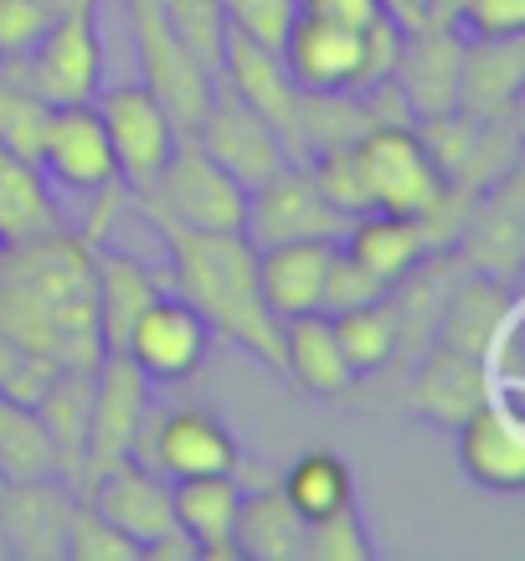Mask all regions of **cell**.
<instances>
[{
	"label": "cell",
	"instance_id": "6",
	"mask_svg": "<svg viewBox=\"0 0 525 561\" xmlns=\"http://www.w3.org/2000/svg\"><path fill=\"white\" fill-rule=\"evenodd\" d=\"M129 26H135V57L145 68V88L170 108L175 129L191 135L202 124L212 93H217V78L181 47V36L170 32L160 0H129Z\"/></svg>",
	"mask_w": 525,
	"mask_h": 561
},
{
	"label": "cell",
	"instance_id": "19",
	"mask_svg": "<svg viewBox=\"0 0 525 561\" xmlns=\"http://www.w3.org/2000/svg\"><path fill=\"white\" fill-rule=\"evenodd\" d=\"M83 500L103 520H114L129 541L145 546V551L155 541H166L170 530H181L175 526V511H170V479L145 469L139 459H124L114 469H103L99 479H88Z\"/></svg>",
	"mask_w": 525,
	"mask_h": 561
},
{
	"label": "cell",
	"instance_id": "43",
	"mask_svg": "<svg viewBox=\"0 0 525 561\" xmlns=\"http://www.w3.org/2000/svg\"><path fill=\"white\" fill-rule=\"evenodd\" d=\"M299 11L315 21H335V26H351V32H366L381 16H391L387 0H299Z\"/></svg>",
	"mask_w": 525,
	"mask_h": 561
},
{
	"label": "cell",
	"instance_id": "30",
	"mask_svg": "<svg viewBox=\"0 0 525 561\" xmlns=\"http://www.w3.org/2000/svg\"><path fill=\"white\" fill-rule=\"evenodd\" d=\"M232 546L248 561H299L305 557V515L288 505V494L273 490H242Z\"/></svg>",
	"mask_w": 525,
	"mask_h": 561
},
{
	"label": "cell",
	"instance_id": "18",
	"mask_svg": "<svg viewBox=\"0 0 525 561\" xmlns=\"http://www.w3.org/2000/svg\"><path fill=\"white\" fill-rule=\"evenodd\" d=\"M217 78L238 99H248L263 114V119L278 129V139H284L288 160H294V139H299V103H305V88H294V78H288L284 57L273 47H263V42H253V36H242L227 26V42H221V68Z\"/></svg>",
	"mask_w": 525,
	"mask_h": 561
},
{
	"label": "cell",
	"instance_id": "17",
	"mask_svg": "<svg viewBox=\"0 0 525 561\" xmlns=\"http://www.w3.org/2000/svg\"><path fill=\"white\" fill-rule=\"evenodd\" d=\"M278 57L294 88L305 93H361L366 88V32H351L335 21H315L299 11Z\"/></svg>",
	"mask_w": 525,
	"mask_h": 561
},
{
	"label": "cell",
	"instance_id": "40",
	"mask_svg": "<svg viewBox=\"0 0 525 561\" xmlns=\"http://www.w3.org/2000/svg\"><path fill=\"white\" fill-rule=\"evenodd\" d=\"M221 11H227V26L242 36H253L263 47H284L288 26L299 21V0H221Z\"/></svg>",
	"mask_w": 525,
	"mask_h": 561
},
{
	"label": "cell",
	"instance_id": "10",
	"mask_svg": "<svg viewBox=\"0 0 525 561\" xmlns=\"http://www.w3.org/2000/svg\"><path fill=\"white\" fill-rule=\"evenodd\" d=\"M191 135L202 139V150L212 154L242 191H258L269 175H278L288 165V150H284V139H278V129H273L248 99H238L221 78H217L212 103H206L202 124H196Z\"/></svg>",
	"mask_w": 525,
	"mask_h": 561
},
{
	"label": "cell",
	"instance_id": "3",
	"mask_svg": "<svg viewBox=\"0 0 525 561\" xmlns=\"http://www.w3.org/2000/svg\"><path fill=\"white\" fill-rule=\"evenodd\" d=\"M129 202L150 221L196 227V232H242V221H248V191L202 150L196 135L175 139V150L166 154L155 186L129 196Z\"/></svg>",
	"mask_w": 525,
	"mask_h": 561
},
{
	"label": "cell",
	"instance_id": "15",
	"mask_svg": "<svg viewBox=\"0 0 525 561\" xmlns=\"http://www.w3.org/2000/svg\"><path fill=\"white\" fill-rule=\"evenodd\" d=\"M458 62H464V32L454 21H423V26L402 32L391 83L402 88L412 124L458 108Z\"/></svg>",
	"mask_w": 525,
	"mask_h": 561
},
{
	"label": "cell",
	"instance_id": "22",
	"mask_svg": "<svg viewBox=\"0 0 525 561\" xmlns=\"http://www.w3.org/2000/svg\"><path fill=\"white\" fill-rule=\"evenodd\" d=\"M238 505H242L238 474L170 479V511H175L181 536L196 546V561H238V546H232Z\"/></svg>",
	"mask_w": 525,
	"mask_h": 561
},
{
	"label": "cell",
	"instance_id": "2",
	"mask_svg": "<svg viewBox=\"0 0 525 561\" xmlns=\"http://www.w3.org/2000/svg\"><path fill=\"white\" fill-rule=\"evenodd\" d=\"M150 227L170 253L175 294L212 324V335H227L269 371H284V330L258 289V242L248 232H196L170 221Z\"/></svg>",
	"mask_w": 525,
	"mask_h": 561
},
{
	"label": "cell",
	"instance_id": "42",
	"mask_svg": "<svg viewBox=\"0 0 525 561\" xmlns=\"http://www.w3.org/2000/svg\"><path fill=\"white\" fill-rule=\"evenodd\" d=\"M454 26L464 36H521L525 0H458Z\"/></svg>",
	"mask_w": 525,
	"mask_h": 561
},
{
	"label": "cell",
	"instance_id": "16",
	"mask_svg": "<svg viewBox=\"0 0 525 561\" xmlns=\"http://www.w3.org/2000/svg\"><path fill=\"white\" fill-rule=\"evenodd\" d=\"M78 490L62 479H0V536L21 561H62Z\"/></svg>",
	"mask_w": 525,
	"mask_h": 561
},
{
	"label": "cell",
	"instance_id": "29",
	"mask_svg": "<svg viewBox=\"0 0 525 561\" xmlns=\"http://www.w3.org/2000/svg\"><path fill=\"white\" fill-rule=\"evenodd\" d=\"M88 402H93V371L57 366L47 391L36 397V412L57 448V479L83 494V448H88Z\"/></svg>",
	"mask_w": 525,
	"mask_h": 561
},
{
	"label": "cell",
	"instance_id": "27",
	"mask_svg": "<svg viewBox=\"0 0 525 561\" xmlns=\"http://www.w3.org/2000/svg\"><path fill=\"white\" fill-rule=\"evenodd\" d=\"M284 330V371L294 376V387L309 391V397H345L356 387V376L340 356L335 324L324 309H309V314H294V320H278Z\"/></svg>",
	"mask_w": 525,
	"mask_h": 561
},
{
	"label": "cell",
	"instance_id": "28",
	"mask_svg": "<svg viewBox=\"0 0 525 561\" xmlns=\"http://www.w3.org/2000/svg\"><path fill=\"white\" fill-rule=\"evenodd\" d=\"M515 305V289L505 278H490V273H464L454 289L443 294L438 309V345H454V351H469V356H484V345L494 341L500 320Z\"/></svg>",
	"mask_w": 525,
	"mask_h": 561
},
{
	"label": "cell",
	"instance_id": "12",
	"mask_svg": "<svg viewBox=\"0 0 525 561\" xmlns=\"http://www.w3.org/2000/svg\"><path fill=\"white\" fill-rule=\"evenodd\" d=\"M345 227H351V217L324 202L320 191H315V181H309V171L294 165V160L278 175H269L258 191H248V221H242V232L258 248H269V242H305V238L340 242Z\"/></svg>",
	"mask_w": 525,
	"mask_h": 561
},
{
	"label": "cell",
	"instance_id": "45",
	"mask_svg": "<svg viewBox=\"0 0 525 561\" xmlns=\"http://www.w3.org/2000/svg\"><path fill=\"white\" fill-rule=\"evenodd\" d=\"M0 561H11V551H5V536H0Z\"/></svg>",
	"mask_w": 525,
	"mask_h": 561
},
{
	"label": "cell",
	"instance_id": "8",
	"mask_svg": "<svg viewBox=\"0 0 525 561\" xmlns=\"http://www.w3.org/2000/svg\"><path fill=\"white\" fill-rule=\"evenodd\" d=\"M155 402V381L139 371L124 351H103L93 366V402H88V448H83V484L99 479L135 454V433Z\"/></svg>",
	"mask_w": 525,
	"mask_h": 561
},
{
	"label": "cell",
	"instance_id": "26",
	"mask_svg": "<svg viewBox=\"0 0 525 561\" xmlns=\"http://www.w3.org/2000/svg\"><path fill=\"white\" fill-rule=\"evenodd\" d=\"M93 278H99V335L103 351H124V335L129 324L139 320V309L160 294V278L145 257L124 253L114 242H99L93 248Z\"/></svg>",
	"mask_w": 525,
	"mask_h": 561
},
{
	"label": "cell",
	"instance_id": "5",
	"mask_svg": "<svg viewBox=\"0 0 525 561\" xmlns=\"http://www.w3.org/2000/svg\"><path fill=\"white\" fill-rule=\"evenodd\" d=\"M129 459H139L145 469L166 479H191V474H238L242 454L232 427L221 423L212 408H196V402L155 408L150 402Z\"/></svg>",
	"mask_w": 525,
	"mask_h": 561
},
{
	"label": "cell",
	"instance_id": "4",
	"mask_svg": "<svg viewBox=\"0 0 525 561\" xmlns=\"http://www.w3.org/2000/svg\"><path fill=\"white\" fill-rule=\"evenodd\" d=\"M16 83H26L47 103H83L103 88V36H99V0H68L47 36L21 62H11Z\"/></svg>",
	"mask_w": 525,
	"mask_h": 561
},
{
	"label": "cell",
	"instance_id": "7",
	"mask_svg": "<svg viewBox=\"0 0 525 561\" xmlns=\"http://www.w3.org/2000/svg\"><path fill=\"white\" fill-rule=\"evenodd\" d=\"M356 145H361V160H366L376 211L427 217L438 206V196L448 191L438 160H433V150L418 135V124H372Z\"/></svg>",
	"mask_w": 525,
	"mask_h": 561
},
{
	"label": "cell",
	"instance_id": "31",
	"mask_svg": "<svg viewBox=\"0 0 525 561\" xmlns=\"http://www.w3.org/2000/svg\"><path fill=\"white\" fill-rule=\"evenodd\" d=\"M330 324H335L340 356H345L356 381L397 366V305H391V289L366 299V305H351V309H340V314H330Z\"/></svg>",
	"mask_w": 525,
	"mask_h": 561
},
{
	"label": "cell",
	"instance_id": "36",
	"mask_svg": "<svg viewBox=\"0 0 525 561\" xmlns=\"http://www.w3.org/2000/svg\"><path fill=\"white\" fill-rule=\"evenodd\" d=\"M160 11H166L170 32L181 36V47L217 78L221 42H227V11H221V0H160Z\"/></svg>",
	"mask_w": 525,
	"mask_h": 561
},
{
	"label": "cell",
	"instance_id": "1",
	"mask_svg": "<svg viewBox=\"0 0 525 561\" xmlns=\"http://www.w3.org/2000/svg\"><path fill=\"white\" fill-rule=\"evenodd\" d=\"M0 335L47 356L52 366L93 371L103 360L93 242L52 227L0 248Z\"/></svg>",
	"mask_w": 525,
	"mask_h": 561
},
{
	"label": "cell",
	"instance_id": "39",
	"mask_svg": "<svg viewBox=\"0 0 525 561\" xmlns=\"http://www.w3.org/2000/svg\"><path fill=\"white\" fill-rule=\"evenodd\" d=\"M57 11L62 5H47V0H0V68L21 62L47 36Z\"/></svg>",
	"mask_w": 525,
	"mask_h": 561
},
{
	"label": "cell",
	"instance_id": "21",
	"mask_svg": "<svg viewBox=\"0 0 525 561\" xmlns=\"http://www.w3.org/2000/svg\"><path fill=\"white\" fill-rule=\"evenodd\" d=\"M479 402H490V371L484 360L454 345H427L412 360V381H407V412L433 427H458Z\"/></svg>",
	"mask_w": 525,
	"mask_h": 561
},
{
	"label": "cell",
	"instance_id": "23",
	"mask_svg": "<svg viewBox=\"0 0 525 561\" xmlns=\"http://www.w3.org/2000/svg\"><path fill=\"white\" fill-rule=\"evenodd\" d=\"M521 83H525L521 36H464V62H458V114H469V119H500V114H515Z\"/></svg>",
	"mask_w": 525,
	"mask_h": 561
},
{
	"label": "cell",
	"instance_id": "34",
	"mask_svg": "<svg viewBox=\"0 0 525 561\" xmlns=\"http://www.w3.org/2000/svg\"><path fill=\"white\" fill-rule=\"evenodd\" d=\"M0 479H57V448L32 402L0 391Z\"/></svg>",
	"mask_w": 525,
	"mask_h": 561
},
{
	"label": "cell",
	"instance_id": "35",
	"mask_svg": "<svg viewBox=\"0 0 525 561\" xmlns=\"http://www.w3.org/2000/svg\"><path fill=\"white\" fill-rule=\"evenodd\" d=\"M309 181L324 202L345 211V217H361V211H376L372 206V181H366V160H361V145L345 139V145H330V150L309 154L305 160Z\"/></svg>",
	"mask_w": 525,
	"mask_h": 561
},
{
	"label": "cell",
	"instance_id": "13",
	"mask_svg": "<svg viewBox=\"0 0 525 561\" xmlns=\"http://www.w3.org/2000/svg\"><path fill=\"white\" fill-rule=\"evenodd\" d=\"M454 253H458V263H464V268L490 273V278L515 284V268H521V253H525L521 165H510V171L494 175L484 191H475L469 217H464V227H458Z\"/></svg>",
	"mask_w": 525,
	"mask_h": 561
},
{
	"label": "cell",
	"instance_id": "32",
	"mask_svg": "<svg viewBox=\"0 0 525 561\" xmlns=\"http://www.w3.org/2000/svg\"><path fill=\"white\" fill-rule=\"evenodd\" d=\"M52 227H57V206H52L47 175L0 145V248L42 238Z\"/></svg>",
	"mask_w": 525,
	"mask_h": 561
},
{
	"label": "cell",
	"instance_id": "20",
	"mask_svg": "<svg viewBox=\"0 0 525 561\" xmlns=\"http://www.w3.org/2000/svg\"><path fill=\"white\" fill-rule=\"evenodd\" d=\"M458 433V463L490 494H521L525 490V423L521 408H510L500 397L479 402Z\"/></svg>",
	"mask_w": 525,
	"mask_h": 561
},
{
	"label": "cell",
	"instance_id": "41",
	"mask_svg": "<svg viewBox=\"0 0 525 561\" xmlns=\"http://www.w3.org/2000/svg\"><path fill=\"white\" fill-rule=\"evenodd\" d=\"M376 294H387V284H376L372 273L361 268L356 257L345 253L335 242V253H330V268H324V289H320V309L324 314H340V309L351 305H366Z\"/></svg>",
	"mask_w": 525,
	"mask_h": 561
},
{
	"label": "cell",
	"instance_id": "38",
	"mask_svg": "<svg viewBox=\"0 0 525 561\" xmlns=\"http://www.w3.org/2000/svg\"><path fill=\"white\" fill-rule=\"evenodd\" d=\"M62 561H145V546L129 541L114 520H103L83 494H78L72 526H68V557Z\"/></svg>",
	"mask_w": 525,
	"mask_h": 561
},
{
	"label": "cell",
	"instance_id": "9",
	"mask_svg": "<svg viewBox=\"0 0 525 561\" xmlns=\"http://www.w3.org/2000/svg\"><path fill=\"white\" fill-rule=\"evenodd\" d=\"M93 103H99V114H103L109 145H114V165H119V181L129 186V196L150 191L160 165H166V154L175 150V139H181L170 108L155 99L145 83L99 88Z\"/></svg>",
	"mask_w": 525,
	"mask_h": 561
},
{
	"label": "cell",
	"instance_id": "24",
	"mask_svg": "<svg viewBox=\"0 0 525 561\" xmlns=\"http://www.w3.org/2000/svg\"><path fill=\"white\" fill-rule=\"evenodd\" d=\"M340 248L356 257L376 284H387V289L402 284L407 273L423 268L427 257H433V242H427L423 221L402 217V211H361V217H351Z\"/></svg>",
	"mask_w": 525,
	"mask_h": 561
},
{
	"label": "cell",
	"instance_id": "14",
	"mask_svg": "<svg viewBox=\"0 0 525 561\" xmlns=\"http://www.w3.org/2000/svg\"><path fill=\"white\" fill-rule=\"evenodd\" d=\"M36 171L57 181L62 191H99L109 181H119L114 165V145L103 129L99 103H52L47 129H42V154H36Z\"/></svg>",
	"mask_w": 525,
	"mask_h": 561
},
{
	"label": "cell",
	"instance_id": "33",
	"mask_svg": "<svg viewBox=\"0 0 525 561\" xmlns=\"http://www.w3.org/2000/svg\"><path fill=\"white\" fill-rule=\"evenodd\" d=\"M278 490L288 494V505L305 515V520H324V515L356 505V479L351 463L340 459L335 448H305L299 459L288 463V474Z\"/></svg>",
	"mask_w": 525,
	"mask_h": 561
},
{
	"label": "cell",
	"instance_id": "25",
	"mask_svg": "<svg viewBox=\"0 0 525 561\" xmlns=\"http://www.w3.org/2000/svg\"><path fill=\"white\" fill-rule=\"evenodd\" d=\"M330 253H335V242H324V238L269 242V248H258V289L269 299L273 320H294V314L320 309Z\"/></svg>",
	"mask_w": 525,
	"mask_h": 561
},
{
	"label": "cell",
	"instance_id": "44",
	"mask_svg": "<svg viewBox=\"0 0 525 561\" xmlns=\"http://www.w3.org/2000/svg\"><path fill=\"white\" fill-rule=\"evenodd\" d=\"M427 5H433V0H387V11L402 21V26H423V21H427Z\"/></svg>",
	"mask_w": 525,
	"mask_h": 561
},
{
	"label": "cell",
	"instance_id": "46",
	"mask_svg": "<svg viewBox=\"0 0 525 561\" xmlns=\"http://www.w3.org/2000/svg\"><path fill=\"white\" fill-rule=\"evenodd\" d=\"M124 5H129V0H124Z\"/></svg>",
	"mask_w": 525,
	"mask_h": 561
},
{
	"label": "cell",
	"instance_id": "11",
	"mask_svg": "<svg viewBox=\"0 0 525 561\" xmlns=\"http://www.w3.org/2000/svg\"><path fill=\"white\" fill-rule=\"evenodd\" d=\"M206 351H212V324L181 299V294H155L139 309V320L124 335V356L150 376L155 387H181L202 371Z\"/></svg>",
	"mask_w": 525,
	"mask_h": 561
},
{
	"label": "cell",
	"instance_id": "37",
	"mask_svg": "<svg viewBox=\"0 0 525 561\" xmlns=\"http://www.w3.org/2000/svg\"><path fill=\"white\" fill-rule=\"evenodd\" d=\"M299 561H376V541L356 505L324 515V520H305V557Z\"/></svg>",
	"mask_w": 525,
	"mask_h": 561
}]
</instances>
